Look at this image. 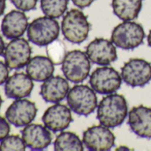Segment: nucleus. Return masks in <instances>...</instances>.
Listing matches in <instances>:
<instances>
[{
  "label": "nucleus",
  "mask_w": 151,
  "mask_h": 151,
  "mask_svg": "<svg viewBox=\"0 0 151 151\" xmlns=\"http://www.w3.org/2000/svg\"><path fill=\"white\" fill-rule=\"evenodd\" d=\"M128 115L125 98L117 93L108 94L97 107V119L101 124L115 128L120 126Z\"/></svg>",
  "instance_id": "nucleus-1"
},
{
  "label": "nucleus",
  "mask_w": 151,
  "mask_h": 151,
  "mask_svg": "<svg viewBox=\"0 0 151 151\" xmlns=\"http://www.w3.org/2000/svg\"><path fill=\"white\" fill-rule=\"evenodd\" d=\"M91 25L87 16L79 9H71L66 13L61 22V32L66 40L73 44H81L88 37Z\"/></svg>",
  "instance_id": "nucleus-2"
},
{
  "label": "nucleus",
  "mask_w": 151,
  "mask_h": 151,
  "mask_svg": "<svg viewBox=\"0 0 151 151\" xmlns=\"http://www.w3.org/2000/svg\"><path fill=\"white\" fill-rule=\"evenodd\" d=\"M60 35L59 22L51 17L43 16L35 19L29 24L27 36L29 42L43 47L58 38Z\"/></svg>",
  "instance_id": "nucleus-3"
},
{
  "label": "nucleus",
  "mask_w": 151,
  "mask_h": 151,
  "mask_svg": "<svg viewBox=\"0 0 151 151\" xmlns=\"http://www.w3.org/2000/svg\"><path fill=\"white\" fill-rule=\"evenodd\" d=\"M96 92L88 86L78 85L69 89L67 103L74 113L88 116L98 107Z\"/></svg>",
  "instance_id": "nucleus-4"
},
{
  "label": "nucleus",
  "mask_w": 151,
  "mask_h": 151,
  "mask_svg": "<svg viewBox=\"0 0 151 151\" xmlns=\"http://www.w3.org/2000/svg\"><path fill=\"white\" fill-rule=\"evenodd\" d=\"M145 38L143 27L132 21H126L116 26L111 34L113 44L124 50H133L142 45Z\"/></svg>",
  "instance_id": "nucleus-5"
},
{
  "label": "nucleus",
  "mask_w": 151,
  "mask_h": 151,
  "mask_svg": "<svg viewBox=\"0 0 151 151\" xmlns=\"http://www.w3.org/2000/svg\"><path fill=\"white\" fill-rule=\"evenodd\" d=\"M65 78L74 83H83L91 69V60L87 54L79 50H73L67 53L61 67Z\"/></svg>",
  "instance_id": "nucleus-6"
},
{
  "label": "nucleus",
  "mask_w": 151,
  "mask_h": 151,
  "mask_svg": "<svg viewBox=\"0 0 151 151\" xmlns=\"http://www.w3.org/2000/svg\"><path fill=\"white\" fill-rule=\"evenodd\" d=\"M121 78L131 87H142L151 80V64L143 59H131L121 68Z\"/></svg>",
  "instance_id": "nucleus-7"
},
{
  "label": "nucleus",
  "mask_w": 151,
  "mask_h": 151,
  "mask_svg": "<svg viewBox=\"0 0 151 151\" xmlns=\"http://www.w3.org/2000/svg\"><path fill=\"white\" fill-rule=\"evenodd\" d=\"M91 87L100 94L115 93L122 85L121 75L113 68L104 66L97 68L90 76Z\"/></svg>",
  "instance_id": "nucleus-8"
},
{
  "label": "nucleus",
  "mask_w": 151,
  "mask_h": 151,
  "mask_svg": "<svg viewBox=\"0 0 151 151\" xmlns=\"http://www.w3.org/2000/svg\"><path fill=\"white\" fill-rule=\"evenodd\" d=\"M32 49L28 40L22 37L12 39L4 52L5 62L9 69L18 70L25 68L31 59Z\"/></svg>",
  "instance_id": "nucleus-9"
},
{
  "label": "nucleus",
  "mask_w": 151,
  "mask_h": 151,
  "mask_svg": "<svg viewBox=\"0 0 151 151\" xmlns=\"http://www.w3.org/2000/svg\"><path fill=\"white\" fill-rule=\"evenodd\" d=\"M102 124L89 127L83 133V143L91 151H108L115 146L114 133Z\"/></svg>",
  "instance_id": "nucleus-10"
},
{
  "label": "nucleus",
  "mask_w": 151,
  "mask_h": 151,
  "mask_svg": "<svg viewBox=\"0 0 151 151\" xmlns=\"http://www.w3.org/2000/svg\"><path fill=\"white\" fill-rule=\"evenodd\" d=\"M37 108L33 101L26 99L15 100L6 109V118L15 127H24L31 124L37 116Z\"/></svg>",
  "instance_id": "nucleus-11"
},
{
  "label": "nucleus",
  "mask_w": 151,
  "mask_h": 151,
  "mask_svg": "<svg viewBox=\"0 0 151 151\" xmlns=\"http://www.w3.org/2000/svg\"><path fill=\"white\" fill-rule=\"evenodd\" d=\"M86 53L93 63L101 66H107L117 60L116 45L105 38L93 40L86 46Z\"/></svg>",
  "instance_id": "nucleus-12"
},
{
  "label": "nucleus",
  "mask_w": 151,
  "mask_h": 151,
  "mask_svg": "<svg viewBox=\"0 0 151 151\" xmlns=\"http://www.w3.org/2000/svg\"><path fill=\"white\" fill-rule=\"evenodd\" d=\"M44 125L52 132H62L67 129L73 121L69 107L60 103L49 107L42 116Z\"/></svg>",
  "instance_id": "nucleus-13"
},
{
  "label": "nucleus",
  "mask_w": 151,
  "mask_h": 151,
  "mask_svg": "<svg viewBox=\"0 0 151 151\" xmlns=\"http://www.w3.org/2000/svg\"><path fill=\"white\" fill-rule=\"evenodd\" d=\"M21 132L23 141L31 150H44L52 143L51 131L44 125L29 124L24 126Z\"/></svg>",
  "instance_id": "nucleus-14"
},
{
  "label": "nucleus",
  "mask_w": 151,
  "mask_h": 151,
  "mask_svg": "<svg viewBox=\"0 0 151 151\" xmlns=\"http://www.w3.org/2000/svg\"><path fill=\"white\" fill-rule=\"evenodd\" d=\"M128 125L138 137L151 138V109L139 105L133 107L128 114Z\"/></svg>",
  "instance_id": "nucleus-15"
},
{
  "label": "nucleus",
  "mask_w": 151,
  "mask_h": 151,
  "mask_svg": "<svg viewBox=\"0 0 151 151\" xmlns=\"http://www.w3.org/2000/svg\"><path fill=\"white\" fill-rule=\"evenodd\" d=\"M33 88V80L28 74L16 72L9 77L5 83V94L8 99H24L30 96Z\"/></svg>",
  "instance_id": "nucleus-16"
},
{
  "label": "nucleus",
  "mask_w": 151,
  "mask_h": 151,
  "mask_svg": "<svg viewBox=\"0 0 151 151\" xmlns=\"http://www.w3.org/2000/svg\"><path fill=\"white\" fill-rule=\"evenodd\" d=\"M29 27V20L24 12L12 10L5 15L1 22V31L7 39H14L24 35Z\"/></svg>",
  "instance_id": "nucleus-17"
},
{
  "label": "nucleus",
  "mask_w": 151,
  "mask_h": 151,
  "mask_svg": "<svg viewBox=\"0 0 151 151\" xmlns=\"http://www.w3.org/2000/svg\"><path fill=\"white\" fill-rule=\"evenodd\" d=\"M69 91L68 79L54 76L49 78L42 84L40 87V95L42 99L48 103H59L63 101Z\"/></svg>",
  "instance_id": "nucleus-18"
},
{
  "label": "nucleus",
  "mask_w": 151,
  "mask_h": 151,
  "mask_svg": "<svg viewBox=\"0 0 151 151\" xmlns=\"http://www.w3.org/2000/svg\"><path fill=\"white\" fill-rule=\"evenodd\" d=\"M54 72V64L45 56L37 55L30 59L26 66V73L36 82H44L51 78Z\"/></svg>",
  "instance_id": "nucleus-19"
},
{
  "label": "nucleus",
  "mask_w": 151,
  "mask_h": 151,
  "mask_svg": "<svg viewBox=\"0 0 151 151\" xmlns=\"http://www.w3.org/2000/svg\"><path fill=\"white\" fill-rule=\"evenodd\" d=\"M143 0H112L111 6L114 14L120 20H135L142 8Z\"/></svg>",
  "instance_id": "nucleus-20"
},
{
  "label": "nucleus",
  "mask_w": 151,
  "mask_h": 151,
  "mask_svg": "<svg viewBox=\"0 0 151 151\" xmlns=\"http://www.w3.org/2000/svg\"><path fill=\"white\" fill-rule=\"evenodd\" d=\"M56 151H83L84 143L79 137L71 132H61L53 143Z\"/></svg>",
  "instance_id": "nucleus-21"
},
{
  "label": "nucleus",
  "mask_w": 151,
  "mask_h": 151,
  "mask_svg": "<svg viewBox=\"0 0 151 151\" xmlns=\"http://www.w3.org/2000/svg\"><path fill=\"white\" fill-rule=\"evenodd\" d=\"M40 7L45 16L59 19L68 8V0H40Z\"/></svg>",
  "instance_id": "nucleus-22"
},
{
  "label": "nucleus",
  "mask_w": 151,
  "mask_h": 151,
  "mask_svg": "<svg viewBox=\"0 0 151 151\" xmlns=\"http://www.w3.org/2000/svg\"><path fill=\"white\" fill-rule=\"evenodd\" d=\"M46 53H47V57L52 60V62L54 65L62 64L67 55L66 46L62 41L56 39L47 45Z\"/></svg>",
  "instance_id": "nucleus-23"
},
{
  "label": "nucleus",
  "mask_w": 151,
  "mask_h": 151,
  "mask_svg": "<svg viewBox=\"0 0 151 151\" xmlns=\"http://www.w3.org/2000/svg\"><path fill=\"white\" fill-rule=\"evenodd\" d=\"M26 147L19 135H8L0 141V151H24Z\"/></svg>",
  "instance_id": "nucleus-24"
},
{
  "label": "nucleus",
  "mask_w": 151,
  "mask_h": 151,
  "mask_svg": "<svg viewBox=\"0 0 151 151\" xmlns=\"http://www.w3.org/2000/svg\"><path fill=\"white\" fill-rule=\"evenodd\" d=\"M10 1L18 10L22 12L35 10L37 4V0H10Z\"/></svg>",
  "instance_id": "nucleus-25"
},
{
  "label": "nucleus",
  "mask_w": 151,
  "mask_h": 151,
  "mask_svg": "<svg viewBox=\"0 0 151 151\" xmlns=\"http://www.w3.org/2000/svg\"><path fill=\"white\" fill-rule=\"evenodd\" d=\"M10 130V123L7 121V119L0 116V141L9 135Z\"/></svg>",
  "instance_id": "nucleus-26"
},
{
  "label": "nucleus",
  "mask_w": 151,
  "mask_h": 151,
  "mask_svg": "<svg viewBox=\"0 0 151 151\" xmlns=\"http://www.w3.org/2000/svg\"><path fill=\"white\" fill-rule=\"evenodd\" d=\"M9 78V68L6 64V62H3L0 60V86L5 84Z\"/></svg>",
  "instance_id": "nucleus-27"
},
{
  "label": "nucleus",
  "mask_w": 151,
  "mask_h": 151,
  "mask_svg": "<svg viewBox=\"0 0 151 151\" xmlns=\"http://www.w3.org/2000/svg\"><path fill=\"white\" fill-rule=\"evenodd\" d=\"M71 1L76 6L80 9H84L90 6L94 2V0H71Z\"/></svg>",
  "instance_id": "nucleus-28"
},
{
  "label": "nucleus",
  "mask_w": 151,
  "mask_h": 151,
  "mask_svg": "<svg viewBox=\"0 0 151 151\" xmlns=\"http://www.w3.org/2000/svg\"><path fill=\"white\" fill-rule=\"evenodd\" d=\"M6 8V0H0V17H1Z\"/></svg>",
  "instance_id": "nucleus-29"
},
{
  "label": "nucleus",
  "mask_w": 151,
  "mask_h": 151,
  "mask_svg": "<svg viewBox=\"0 0 151 151\" xmlns=\"http://www.w3.org/2000/svg\"><path fill=\"white\" fill-rule=\"evenodd\" d=\"M6 44H5V41L3 40V37L0 36V56L2 54H4V52H5V49H6Z\"/></svg>",
  "instance_id": "nucleus-30"
},
{
  "label": "nucleus",
  "mask_w": 151,
  "mask_h": 151,
  "mask_svg": "<svg viewBox=\"0 0 151 151\" xmlns=\"http://www.w3.org/2000/svg\"><path fill=\"white\" fill-rule=\"evenodd\" d=\"M147 45L151 47V29H150L148 36H147Z\"/></svg>",
  "instance_id": "nucleus-31"
},
{
  "label": "nucleus",
  "mask_w": 151,
  "mask_h": 151,
  "mask_svg": "<svg viewBox=\"0 0 151 151\" xmlns=\"http://www.w3.org/2000/svg\"><path fill=\"white\" fill-rule=\"evenodd\" d=\"M2 102H3V100L1 98V95H0V108H1V106H2Z\"/></svg>",
  "instance_id": "nucleus-32"
}]
</instances>
